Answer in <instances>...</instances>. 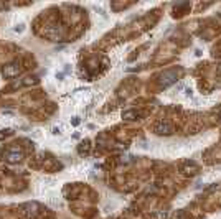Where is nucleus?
<instances>
[{
	"label": "nucleus",
	"instance_id": "2",
	"mask_svg": "<svg viewBox=\"0 0 221 219\" xmlns=\"http://www.w3.org/2000/svg\"><path fill=\"white\" fill-rule=\"evenodd\" d=\"M2 73H3V76H5V77H15V76H18L20 68H18V64H8V66L3 68Z\"/></svg>",
	"mask_w": 221,
	"mask_h": 219
},
{
	"label": "nucleus",
	"instance_id": "1",
	"mask_svg": "<svg viewBox=\"0 0 221 219\" xmlns=\"http://www.w3.org/2000/svg\"><path fill=\"white\" fill-rule=\"evenodd\" d=\"M22 152H20L18 148H13V150H8V152L5 153V160L8 163H18L20 160H22Z\"/></svg>",
	"mask_w": 221,
	"mask_h": 219
},
{
	"label": "nucleus",
	"instance_id": "3",
	"mask_svg": "<svg viewBox=\"0 0 221 219\" xmlns=\"http://www.w3.org/2000/svg\"><path fill=\"white\" fill-rule=\"evenodd\" d=\"M155 130H157V133H170V127L163 125V124H160V125H158Z\"/></svg>",
	"mask_w": 221,
	"mask_h": 219
}]
</instances>
